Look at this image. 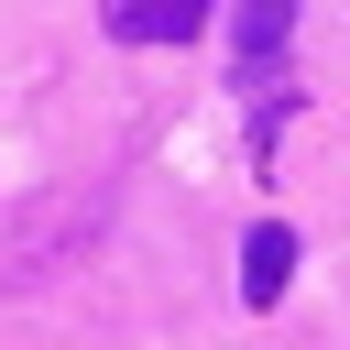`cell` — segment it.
I'll use <instances>...</instances> for the list:
<instances>
[{
	"instance_id": "cell-3",
	"label": "cell",
	"mask_w": 350,
	"mask_h": 350,
	"mask_svg": "<svg viewBox=\"0 0 350 350\" xmlns=\"http://www.w3.org/2000/svg\"><path fill=\"white\" fill-rule=\"evenodd\" d=\"M284 33H295V0H230V44H241V88L284 55Z\"/></svg>"
},
{
	"instance_id": "cell-1",
	"label": "cell",
	"mask_w": 350,
	"mask_h": 350,
	"mask_svg": "<svg viewBox=\"0 0 350 350\" xmlns=\"http://www.w3.org/2000/svg\"><path fill=\"white\" fill-rule=\"evenodd\" d=\"M208 11L219 0H98L109 44H186V33H208Z\"/></svg>"
},
{
	"instance_id": "cell-2",
	"label": "cell",
	"mask_w": 350,
	"mask_h": 350,
	"mask_svg": "<svg viewBox=\"0 0 350 350\" xmlns=\"http://www.w3.org/2000/svg\"><path fill=\"white\" fill-rule=\"evenodd\" d=\"M284 284H295V230L252 219V241H241V306L262 317V306H284Z\"/></svg>"
}]
</instances>
